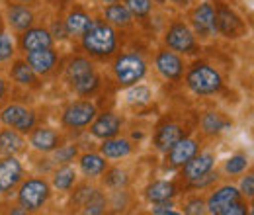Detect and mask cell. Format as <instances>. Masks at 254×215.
Here are the masks:
<instances>
[{"label":"cell","instance_id":"9","mask_svg":"<svg viewBox=\"0 0 254 215\" xmlns=\"http://www.w3.org/2000/svg\"><path fill=\"white\" fill-rule=\"evenodd\" d=\"M191 28H193V35H199L203 39H209L217 33L215 28V10L211 2H201L197 4L190 14Z\"/></svg>","mask_w":254,"mask_h":215},{"label":"cell","instance_id":"18","mask_svg":"<svg viewBox=\"0 0 254 215\" xmlns=\"http://www.w3.org/2000/svg\"><path fill=\"white\" fill-rule=\"evenodd\" d=\"M20 45L28 53V51H35V49L51 47L53 45V37H51L47 28H28L26 31H22Z\"/></svg>","mask_w":254,"mask_h":215},{"label":"cell","instance_id":"44","mask_svg":"<svg viewBox=\"0 0 254 215\" xmlns=\"http://www.w3.org/2000/svg\"><path fill=\"white\" fill-rule=\"evenodd\" d=\"M241 196H245V198H253L254 196V176L253 174H247L245 178H243V182H241Z\"/></svg>","mask_w":254,"mask_h":215},{"label":"cell","instance_id":"17","mask_svg":"<svg viewBox=\"0 0 254 215\" xmlns=\"http://www.w3.org/2000/svg\"><path fill=\"white\" fill-rule=\"evenodd\" d=\"M213 164H215V154L213 153H199V154L195 153L190 160L182 166V168H184V178H186L188 182H191V180L203 176L205 172H209V170L213 168Z\"/></svg>","mask_w":254,"mask_h":215},{"label":"cell","instance_id":"22","mask_svg":"<svg viewBox=\"0 0 254 215\" xmlns=\"http://www.w3.org/2000/svg\"><path fill=\"white\" fill-rule=\"evenodd\" d=\"M104 18L114 28H129L133 24V14L129 12L126 4H122V0L114 2V4H106L104 6Z\"/></svg>","mask_w":254,"mask_h":215},{"label":"cell","instance_id":"32","mask_svg":"<svg viewBox=\"0 0 254 215\" xmlns=\"http://www.w3.org/2000/svg\"><path fill=\"white\" fill-rule=\"evenodd\" d=\"M51 162L55 164H70L76 156H78V145L76 143H66V145H59L55 151H51Z\"/></svg>","mask_w":254,"mask_h":215},{"label":"cell","instance_id":"8","mask_svg":"<svg viewBox=\"0 0 254 215\" xmlns=\"http://www.w3.org/2000/svg\"><path fill=\"white\" fill-rule=\"evenodd\" d=\"M0 122L20 133H30L35 127V114L22 104H10L0 112Z\"/></svg>","mask_w":254,"mask_h":215},{"label":"cell","instance_id":"37","mask_svg":"<svg viewBox=\"0 0 254 215\" xmlns=\"http://www.w3.org/2000/svg\"><path fill=\"white\" fill-rule=\"evenodd\" d=\"M127 100L131 102V104H137V106H143V104H149L151 100H153V94L151 90L147 88V86H143V84H133V88L127 92Z\"/></svg>","mask_w":254,"mask_h":215},{"label":"cell","instance_id":"21","mask_svg":"<svg viewBox=\"0 0 254 215\" xmlns=\"http://www.w3.org/2000/svg\"><path fill=\"white\" fill-rule=\"evenodd\" d=\"M133 151V145L129 139L124 137H110V139H104V143L100 145V154L108 160H118V158H126Z\"/></svg>","mask_w":254,"mask_h":215},{"label":"cell","instance_id":"23","mask_svg":"<svg viewBox=\"0 0 254 215\" xmlns=\"http://www.w3.org/2000/svg\"><path fill=\"white\" fill-rule=\"evenodd\" d=\"M182 137H184V133H182L180 125H176V123H164V125H160L159 129H157V133H155V147L159 149L160 153H166Z\"/></svg>","mask_w":254,"mask_h":215},{"label":"cell","instance_id":"10","mask_svg":"<svg viewBox=\"0 0 254 215\" xmlns=\"http://www.w3.org/2000/svg\"><path fill=\"white\" fill-rule=\"evenodd\" d=\"M24 178L22 162L16 154H4L0 158V196H8L16 190V186Z\"/></svg>","mask_w":254,"mask_h":215},{"label":"cell","instance_id":"5","mask_svg":"<svg viewBox=\"0 0 254 215\" xmlns=\"http://www.w3.org/2000/svg\"><path fill=\"white\" fill-rule=\"evenodd\" d=\"M96 106L90 100H76L64 108L61 122L68 129H84L96 118Z\"/></svg>","mask_w":254,"mask_h":215},{"label":"cell","instance_id":"40","mask_svg":"<svg viewBox=\"0 0 254 215\" xmlns=\"http://www.w3.org/2000/svg\"><path fill=\"white\" fill-rule=\"evenodd\" d=\"M217 180H219V174H217V170L213 172V168H211V170H209V172H205L203 176H199V178L191 180L190 188H193V190H203V188L211 186L213 182H217Z\"/></svg>","mask_w":254,"mask_h":215},{"label":"cell","instance_id":"46","mask_svg":"<svg viewBox=\"0 0 254 215\" xmlns=\"http://www.w3.org/2000/svg\"><path fill=\"white\" fill-rule=\"evenodd\" d=\"M170 4H174L176 8H188L190 6V0H168Z\"/></svg>","mask_w":254,"mask_h":215},{"label":"cell","instance_id":"38","mask_svg":"<svg viewBox=\"0 0 254 215\" xmlns=\"http://www.w3.org/2000/svg\"><path fill=\"white\" fill-rule=\"evenodd\" d=\"M94 188L90 184H80L74 192H72V206L74 208H84V204L88 202V198L92 196Z\"/></svg>","mask_w":254,"mask_h":215},{"label":"cell","instance_id":"25","mask_svg":"<svg viewBox=\"0 0 254 215\" xmlns=\"http://www.w3.org/2000/svg\"><path fill=\"white\" fill-rule=\"evenodd\" d=\"M78 166L86 178H98L108 168V158H104L100 153H84L80 154Z\"/></svg>","mask_w":254,"mask_h":215},{"label":"cell","instance_id":"26","mask_svg":"<svg viewBox=\"0 0 254 215\" xmlns=\"http://www.w3.org/2000/svg\"><path fill=\"white\" fill-rule=\"evenodd\" d=\"M174 196H176V186L170 180H157L145 188V198L151 204L162 202V200H172Z\"/></svg>","mask_w":254,"mask_h":215},{"label":"cell","instance_id":"14","mask_svg":"<svg viewBox=\"0 0 254 215\" xmlns=\"http://www.w3.org/2000/svg\"><path fill=\"white\" fill-rule=\"evenodd\" d=\"M195 153H197V141L191 137H182L166 151V164L172 168L184 166Z\"/></svg>","mask_w":254,"mask_h":215},{"label":"cell","instance_id":"19","mask_svg":"<svg viewBox=\"0 0 254 215\" xmlns=\"http://www.w3.org/2000/svg\"><path fill=\"white\" fill-rule=\"evenodd\" d=\"M239 198H241V192H239L235 186H221V188H217V190L207 198V202H205V212H209V214H213V215H219V212H221L227 204H231V202H235V200H239Z\"/></svg>","mask_w":254,"mask_h":215},{"label":"cell","instance_id":"33","mask_svg":"<svg viewBox=\"0 0 254 215\" xmlns=\"http://www.w3.org/2000/svg\"><path fill=\"white\" fill-rule=\"evenodd\" d=\"M106 208H108V198H106V194L94 188L92 196L88 198V202H86V204H84V208H82V214L100 215V214H104V212H106Z\"/></svg>","mask_w":254,"mask_h":215},{"label":"cell","instance_id":"31","mask_svg":"<svg viewBox=\"0 0 254 215\" xmlns=\"http://www.w3.org/2000/svg\"><path fill=\"white\" fill-rule=\"evenodd\" d=\"M12 78L22 86H37V74L32 71V67L24 61H16L12 65Z\"/></svg>","mask_w":254,"mask_h":215},{"label":"cell","instance_id":"24","mask_svg":"<svg viewBox=\"0 0 254 215\" xmlns=\"http://www.w3.org/2000/svg\"><path fill=\"white\" fill-rule=\"evenodd\" d=\"M26 151V139L24 133L8 127L0 129V153L2 154H18Z\"/></svg>","mask_w":254,"mask_h":215},{"label":"cell","instance_id":"36","mask_svg":"<svg viewBox=\"0 0 254 215\" xmlns=\"http://www.w3.org/2000/svg\"><path fill=\"white\" fill-rule=\"evenodd\" d=\"M124 4L129 8L133 18H139V20L149 18L153 10V0H124Z\"/></svg>","mask_w":254,"mask_h":215},{"label":"cell","instance_id":"50","mask_svg":"<svg viewBox=\"0 0 254 215\" xmlns=\"http://www.w3.org/2000/svg\"><path fill=\"white\" fill-rule=\"evenodd\" d=\"M157 2H164V0H157Z\"/></svg>","mask_w":254,"mask_h":215},{"label":"cell","instance_id":"47","mask_svg":"<svg viewBox=\"0 0 254 215\" xmlns=\"http://www.w3.org/2000/svg\"><path fill=\"white\" fill-rule=\"evenodd\" d=\"M4 96H6V82H4V78L0 76V104H2Z\"/></svg>","mask_w":254,"mask_h":215},{"label":"cell","instance_id":"13","mask_svg":"<svg viewBox=\"0 0 254 215\" xmlns=\"http://www.w3.org/2000/svg\"><path fill=\"white\" fill-rule=\"evenodd\" d=\"M155 65L159 69V72L168 78V80H180L182 74H184V61L170 49H160L157 53V59H155Z\"/></svg>","mask_w":254,"mask_h":215},{"label":"cell","instance_id":"12","mask_svg":"<svg viewBox=\"0 0 254 215\" xmlns=\"http://www.w3.org/2000/svg\"><path fill=\"white\" fill-rule=\"evenodd\" d=\"M122 118L114 112H104L100 116H96L92 123H90V133L94 135L96 139H110L116 137L122 131Z\"/></svg>","mask_w":254,"mask_h":215},{"label":"cell","instance_id":"7","mask_svg":"<svg viewBox=\"0 0 254 215\" xmlns=\"http://www.w3.org/2000/svg\"><path fill=\"white\" fill-rule=\"evenodd\" d=\"M164 43L168 45V49L178 51V53H188V55L197 53L195 35L184 22H172V26L164 35Z\"/></svg>","mask_w":254,"mask_h":215},{"label":"cell","instance_id":"16","mask_svg":"<svg viewBox=\"0 0 254 215\" xmlns=\"http://www.w3.org/2000/svg\"><path fill=\"white\" fill-rule=\"evenodd\" d=\"M6 20L10 24V28L16 31H26L32 28L35 22V14L32 8H28L26 4H8L6 8Z\"/></svg>","mask_w":254,"mask_h":215},{"label":"cell","instance_id":"15","mask_svg":"<svg viewBox=\"0 0 254 215\" xmlns=\"http://www.w3.org/2000/svg\"><path fill=\"white\" fill-rule=\"evenodd\" d=\"M30 145L39 153H51L61 145V135L51 127H33L30 131Z\"/></svg>","mask_w":254,"mask_h":215},{"label":"cell","instance_id":"1","mask_svg":"<svg viewBox=\"0 0 254 215\" xmlns=\"http://www.w3.org/2000/svg\"><path fill=\"white\" fill-rule=\"evenodd\" d=\"M82 47L92 57H110L118 49V35L114 26L102 18H92V24L82 35Z\"/></svg>","mask_w":254,"mask_h":215},{"label":"cell","instance_id":"6","mask_svg":"<svg viewBox=\"0 0 254 215\" xmlns=\"http://www.w3.org/2000/svg\"><path fill=\"white\" fill-rule=\"evenodd\" d=\"M215 28L217 33H221L225 37H241L245 33V22L243 18L225 2L217 0L215 2Z\"/></svg>","mask_w":254,"mask_h":215},{"label":"cell","instance_id":"41","mask_svg":"<svg viewBox=\"0 0 254 215\" xmlns=\"http://www.w3.org/2000/svg\"><path fill=\"white\" fill-rule=\"evenodd\" d=\"M184 214L188 215H199V214H205V200L195 196V198H190L184 206Z\"/></svg>","mask_w":254,"mask_h":215},{"label":"cell","instance_id":"3","mask_svg":"<svg viewBox=\"0 0 254 215\" xmlns=\"http://www.w3.org/2000/svg\"><path fill=\"white\" fill-rule=\"evenodd\" d=\"M51 198V186L45 178H28L18 190V204L26 212H39Z\"/></svg>","mask_w":254,"mask_h":215},{"label":"cell","instance_id":"27","mask_svg":"<svg viewBox=\"0 0 254 215\" xmlns=\"http://www.w3.org/2000/svg\"><path fill=\"white\" fill-rule=\"evenodd\" d=\"M76 184V170L70 164H61L53 170V188L59 192H70Z\"/></svg>","mask_w":254,"mask_h":215},{"label":"cell","instance_id":"20","mask_svg":"<svg viewBox=\"0 0 254 215\" xmlns=\"http://www.w3.org/2000/svg\"><path fill=\"white\" fill-rule=\"evenodd\" d=\"M63 22H64V28H66V33H68V35L80 37L84 31L88 30V26L92 24V18H90V14H88L84 8L74 6V8H70V12L66 14V18H64Z\"/></svg>","mask_w":254,"mask_h":215},{"label":"cell","instance_id":"42","mask_svg":"<svg viewBox=\"0 0 254 215\" xmlns=\"http://www.w3.org/2000/svg\"><path fill=\"white\" fill-rule=\"evenodd\" d=\"M245 214H249V206L245 202H241V198L235 200V202H231V204H227L221 212H219V215H245Z\"/></svg>","mask_w":254,"mask_h":215},{"label":"cell","instance_id":"35","mask_svg":"<svg viewBox=\"0 0 254 215\" xmlns=\"http://www.w3.org/2000/svg\"><path fill=\"white\" fill-rule=\"evenodd\" d=\"M247 168H249V156L243 153H237L233 154V156H229L227 162H225V172L231 174V176L243 174Z\"/></svg>","mask_w":254,"mask_h":215},{"label":"cell","instance_id":"29","mask_svg":"<svg viewBox=\"0 0 254 215\" xmlns=\"http://www.w3.org/2000/svg\"><path fill=\"white\" fill-rule=\"evenodd\" d=\"M92 71H94L92 61H88L86 57H72L64 67V76L68 82H72V80H76V78H80Z\"/></svg>","mask_w":254,"mask_h":215},{"label":"cell","instance_id":"11","mask_svg":"<svg viewBox=\"0 0 254 215\" xmlns=\"http://www.w3.org/2000/svg\"><path fill=\"white\" fill-rule=\"evenodd\" d=\"M59 61V55L53 47H43L26 53V63L32 67V71L37 76H47Z\"/></svg>","mask_w":254,"mask_h":215},{"label":"cell","instance_id":"48","mask_svg":"<svg viewBox=\"0 0 254 215\" xmlns=\"http://www.w3.org/2000/svg\"><path fill=\"white\" fill-rule=\"evenodd\" d=\"M102 4H114V2H120V0H100Z\"/></svg>","mask_w":254,"mask_h":215},{"label":"cell","instance_id":"34","mask_svg":"<svg viewBox=\"0 0 254 215\" xmlns=\"http://www.w3.org/2000/svg\"><path fill=\"white\" fill-rule=\"evenodd\" d=\"M106 172V176H104V184L108 186V188H112V190H118V188H126L129 184V176H127L126 170H122V168H106L104 170Z\"/></svg>","mask_w":254,"mask_h":215},{"label":"cell","instance_id":"4","mask_svg":"<svg viewBox=\"0 0 254 215\" xmlns=\"http://www.w3.org/2000/svg\"><path fill=\"white\" fill-rule=\"evenodd\" d=\"M114 74L122 86H133L147 74V63L139 53H124L114 63Z\"/></svg>","mask_w":254,"mask_h":215},{"label":"cell","instance_id":"28","mask_svg":"<svg viewBox=\"0 0 254 215\" xmlns=\"http://www.w3.org/2000/svg\"><path fill=\"white\" fill-rule=\"evenodd\" d=\"M231 125V122L219 114V112H207L203 118H201V129H203V133L205 135H209V137H215V135H219L223 129H227Z\"/></svg>","mask_w":254,"mask_h":215},{"label":"cell","instance_id":"2","mask_svg":"<svg viewBox=\"0 0 254 215\" xmlns=\"http://www.w3.org/2000/svg\"><path fill=\"white\" fill-rule=\"evenodd\" d=\"M186 84L197 96H209V94H217L221 90L223 78L207 63H195L191 65V69L186 74Z\"/></svg>","mask_w":254,"mask_h":215},{"label":"cell","instance_id":"45","mask_svg":"<svg viewBox=\"0 0 254 215\" xmlns=\"http://www.w3.org/2000/svg\"><path fill=\"white\" fill-rule=\"evenodd\" d=\"M49 33H51L53 39H64V37L68 35V33H66V28H64V22H55L53 28L49 30Z\"/></svg>","mask_w":254,"mask_h":215},{"label":"cell","instance_id":"43","mask_svg":"<svg viewBox=\"0 0 254 215\" xmlns=\"http://www.w3.org/2000/svg\"><path fill=\"white\" fill-rule=\"evenodd\" d=\"M153 214H157V215L176 214V212H174V202H172V200H162V202H155V204H153Z\"/></svg>","mask_w":254,"mask_h":215},{"label":"cell","instance_id":"49","mask_svg":"<svg viewBox=\"0 0 254 215\" xmlns=\"http://www.w3.org/2000/svg\"><path fill=\"white\" fill-rule=\"evenodd\" d=\"M16 2H22V4H26V2H33V0H16Z\"/></svg>","mask_w":254,"mask_h":215},{"label":"cell","instance_id":"39","mask_svg":"<svg viewBox=\"0 0 254 215\" xmlns=\"http://www.w3.org/2000/svg\"><path fill=\"white\" fill-rule=\"evenodd\" d=\"M14 53H16L14 51V41L10 39V35L6 31L0 30V63L10 61Z\"/></svg>","mask_w":254,"mask_h":215},{"label":"cell","instance_id":"30","mask_svg":"<svg viewBox=\"0 0 254 215\" xmlns=\"http://www.w3.org/2000/svg\"><path fill=\"white\" fill-rule=\"evenodd\" d=\"M70 86H72V90L78 94V96H92L100 88V76H98L96 71H92V72H88V74L72 80Z\"/></svg>","mask_w":254,"mask_h":215}]
</instances>
